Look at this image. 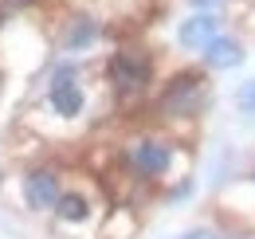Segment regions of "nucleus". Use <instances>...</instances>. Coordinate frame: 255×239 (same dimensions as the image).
Segmentation results:
<instances>
[{"mask_svg": "<svg viewBox=\"0 0 255 239\" xmlns=\"http://www.w3.org/2000/svg\"><path fill=\"white\" fill-rule=\"evenodd\" d=\"M122 177H129L133 188H169L173 180L189 177V157L181 141L161 137V133H133L122 141L118 153Z\"/></svg>", "mask_w": 255, "mask_h": 239, "instance_id": "f257e3e1", "label": "nucleus"}, {"mask_svg": "<svg viewBox=\"0 0 255 239\" xmlns=\"http://www.w3.org/2000/svg\"><path fill=\"white\" fill-rule=\"evenodd\" d=\"M208 102H212L208 75L196 71V67H185V71H177L161 83L157 98H153V118L161 125H189V121L204 118Z\"/></svg>", "mask_w": 255, "mask_h": 239, "instance_id": "f03ea898", "label": "nucleus"}, {"mask_svg": "<svg viewBox=\"0 0 255 239\" xmlns=\"http://www.w3.org/2000/svg\"><path fill=\"white\" fill-rule=\"evenodd\" d=\"M106 87H110V94L122 106L145 98L149 87H153V51L137 47V43L110 51V59H106Z\"/></svg>", "mask_w": 255, "mask_h": 239, "instance_id": "7ed1b4c3", "label": "nucleus"}, {"mask_svg": "<svg viewBox=\"0 0 255 239\" xmlns=\"http://www.w3.org/2000/svg\"><path fill=\"white\" fill-rule=\"evenodd\" d=\"M91 106V94L83 83V67L75 59L59 63L51 75H47V114L59 121H79Z\"/></svg>", "mask_w": 255, "mask_h": 239, "instance_id": "20e7f679", "label": "nucleus"}, {"mask_svg": "<svg viewBox=\"0 0 255 239\" xmlns=\"http://www.w3.org/2000/svg\"><path fill=\"white\" fill-rule=\"evenodd\" d=\"M51 220H55V228H63V232H102V204H98V196L87 188V184H71L63 188V196H59V204L51 212Z\"/></svg>", "mask_w": 255, "mask_h": 239, "instance_id": "39448f33", "label": "nucleus"}, {"mask_svg": "<svg viewBox=\"0 0 255 239\" xmlns=\"http://www.w3.org/2000/svg\"><path fill=\"white\" fill-rule=\"evenodd\" d=\"M63 196V173L55 165H32L20 177V204L32 216H51Z\"/></svg>", "mask_w": 255, "mask_h": 239, "instance_id": "423d86ee", "label": "nucleus"}, {"mask_svg": "<svg viewBox=\"0 0 255 239\" xmlns=\"http://www.w3.org/2000/svg\"><path fill=\"white\" fill-rule=\"evenodd\" d=\"M216 35H220V16L216 12H192L189 20H181V28H177V43L185 51H204Z\"/></svg>", "mask_w": 255, "mask_h": 239, "instance_id": "0eeeda50", "label": "nucleus"}, {"mask_svg": "<svg viewBox=\"0 0 255 239\" xmlns=\"http://www.w3.org/2000/svg\"><path fill=\"white\" fill-rule=\"evenodd\" d=\"M200 63L208 67V71H236L240 63H244V43L236 39V35H216L204 51H200Z\"/></svg>", "mask_w": 255, "mask_h": 239, "instance_id": "6e6552de", "label": "nucleus"}, {"mask_svg": "<svg viewBox=\"0 0 255 239\" xmlns=\"http://www.w3.org/2000/svg\"><path fill=\"white\" fill-rule=\"evenodd\" d=\"M98 39H102V24H98L95 16H87V12H79V16H71L67 20V31H63V51H91Z\"/></svg>", "mask_w": 255, "mask_h": 239, "instance_id": "1a4fd4ad", "label": "nucleus"}, {"mask_svg": "<svg viewBox=\"0 0 255 239\" xmlns=\"http://www.w3.org/2000/svg\"><path fill=\"white\" fill-rule=\"evenodd\" d=\"M137 224L141 220H137V212L129 204H114V208H106L98 239H137Z\"/></svg>", "mask_w": 255, "mask_h": 239, "instance_id": "9d476101", "label": "nucleus"}, {"mask_svg": "<svg viewBox=\"0 0 255 239\" xmlns=\"http://www.w3.org/2000/svg\"><path fill=\"white\" fill-rule=\"evenodd\" d=\"M236 110H240L244 118H252V121H255V79L240 83V90H236Z\"/></svg>", "mask_w": 255, "mask_h": 239, "instance_id": "9b49d317", "label": "nucleus"}, {"mask_svg": "<svg viewBox=\"0 0 255 239\" xmlns=\"http://www.w3.org/2000/svg\"><path fill=\"white\" fill-rule=\"evenodd\" d=\"M177 239H236V232H228V228H208V224H200V228H189V232H181Z\"/></svg>", "mask_w": 255, "mask_h": 239, "instance_id": "f8f14e48", "label": "nucleus"}, {"mask_svg": "<svg viewBox=\"0 0 255 239\" xmlns=\"http://www.w3.org/2000/svg\"><path fill=\"white\" fill-rule=\"evenodd\" d=\"M192 8H196V12H212V4H216V0H189Z\"/></svg>", "mask_w": 255, "mask_h": 239, "instance_id": "ddd939ff", "label": "nucleus"}, {"mask_svg": "<svg viewBox=\"0 0 255 239\" xmlns=\"http://www.w3.org/2000/svg\"><path fill=\"white\" fill-rule=\"evenodd\" d=\"M244 180H248V184H252V188H255V165H252V169H248V177H244Z\"/></svg>", "mask_w": 255, "mask_h": 239, "instance_id": "4468645a", "label": "nucleus"}]
</instances>
